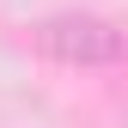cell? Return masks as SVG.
Masks as SVG:
<instances>
[{"label":"cell","instance_id":"6da1fadb","mask_svg":"<svg viewBox=\"0 0 128 128\" xmlns=\"http://www.w3.org/2000/svg\"><path fill=\"white\" fill-rule=\"evenodd\" d=\"M30 43H37L49 61L61 67H110V61L128 55V37L110 18H92V12H61V18H43L30 30Z\"/></svg>","mask_w":128,"mask_h":128}]
</instances>
